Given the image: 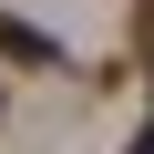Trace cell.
<instances>
[{
	"label": "cell",
	"instance_id": "1",
	"mask_svg": "<svg viewBox=\"0 0 154 154\" xmlns=\"http://www.w3.org/2000/svg\"><path fill=\"white\" fill-rule=\"evenodd\" d=\"M0 62H21V72H51V41L31 21H0Z\"/></svg>",
	"mask_w": 154,
	"mask_h": 154
}]
</instances>
